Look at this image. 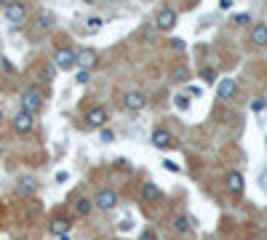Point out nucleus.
<instances>
[{
  "mask_svg": "<svg viewBox=\"0 0 267 240\" xmlns=\"http://www.w3.org/2000/svg\"><path fill=\"white\" fill-rule=\"evenodd\" d=\"M5 22L11 24V27H22L24 22H27V16H30V8H27V3H22V0H11L8 5H5Z\"/></svg>",
  "mask_w": 267,
  "mask_h": 240,
  "instance_id": "1",
  "label": "nucleus"
},
{
  "mask_svg": "<svg viewBox=\"0 0 267 240\" xmlns=\"http://www.w3.org/2000/svg\"><path fill=\"white\" fill-rule=\"evenodd\" d=\"M22 109H24V112H30V115L40 112V109H43V94H40V91H35V88L24 91V94H22Z\"/></svg>",
  "mask_w": 267,
  "mask_h": 240,
  "instance_id": "2",
  "label": "nucleus"
},
{
  "mask_svg": "<svg viewBox=\"0 0 267 240\" xmlns=\"http://www.w3.org/2000/svg\"><path fill=\"white\" fill-rule=\"evenodd\" d=\"M54 64L59 69H64V72H70V69L77 67V54H75L73 48H59L54 54Z\"/></svg>",
  "mask_w": 267,
  "mask_h": 240,
  "instance_id": "3",
  "label": "nucleus"
},
{
  "mask_svg": "<svg viewBox=\"0 0 267 240\" xmlns=\"http://www.w3.org/2000/svg\"><path fill=\"white\" fill-rule=\"evenodd\" d=\"M177 22H179V14L174 8H160L158 14H155V27L163 30V32L174 30V27H177Z\"/></svg>",
  "mask_w": 267,
  "mask_h": 240,
  "instance_id": "4",
  "label": "nucleus"
},
{
  "mask_svg": "<svg viewBox=\"0 0 267 240\" xmlns=\"http://www.w3.org/2000/svg\"><path fill=\"white\" fill-rule=\"evenodd\" d=\"M94 203H96V208H102V211H113L115 206H118V192L115 190H99L96 198H94Z\"/></svg>",
  "mask_w": 267,
  "mask_h": 240,
  "instance_id": "5",
  "label": "nucleus"
},
{
  "mask_svg": "<svg viewBox=\"0 0 267 240\" xmlns=\"http://www.w3.org/2000/svg\"><path fill=\"white\" fill-rule=\"evenodd\" d=\"M153 147L155 150H168V147H174V136L168 128H153Z\"/></svg>",
  "mask_w": 267,
  "mask_h": 240,
  "instance_id": "6",
  "label": "nucleus"
},
{
  "mask_svg": "<svg viewBox=\"0 0 267 240\" xmlns=\"http://www.w3.org/2000/svg\"><path fill=\"white\" fill-rule=\"evenodd\" d=\"M235 94H238V83H235V77H222V80H219V86H217V99L230 102Z\"/></svg>",
  "mask_w": 267,
  "mask_h": 240,
  "instance_id": "7",
  "label": "nucleus"
},
{
  "mask_svg": "<svg viewBox=\"0 0 267 240\" xmlns=\"http://www.w3.org/2000/svg\"><path fill=\"white\" fill-rule=\"evenodd\" d=\"M32 126H35V115L24 112V109H19L16 118H14V131L16 134H30Z\"/></svg>",
  "mask_w": 267,
  "mask_h": 240,
  "instance_id": "8",
  "label": "nucleus"
},
{
  "mask_svg": "<svg viewBox=\"0 0 267 240\" xmlns=\"http://www.w3.org/2000/svg\"><path fill=\"white\" fill-rule=\"evenodd\" d=\"M227 192L230 195H243V190H246V179H243V173L240 171H232V173H227Z\"/></svg>",
  "mask_w": 267,
  "mask_h": 240,
  "instance_id": "9",
  "label": "nucleus"
},
{
  "mask_svg": "<svg viewBox=\"0 0 267 240\" xmlns=\"http://www.w3.org/2000/svg\"><path fill=\"white\" fill-rule=\"evenodd\" d=\"M86 123H88V128H104V123H107V109L104 107H91L86 112Z\"/></svg>",
  "mask_w": 267,
  "mask_h": 240,
  "instance_id": "10",
  "label": "nucleus"
},
{
  "mask_svg": "<svg viewBox=\"0 0 267 240\" xmlns=\"http://www.w3.org/2000/svg\"><path fill=\"white\" fill-rule=\"evenodd\" d=\"M123 104L128 109H134V112H139V109H145V104H147V96L142 94V91H128V94L123 96Z\"/></svg>",
  "mask_w": 267,
  "mask_h": 240,
  "instance_id": "11",
  "label": "nucleus"
},
{
  "mask_svg": "<svg viewBox=\"0 0 267 240\" xmlns=\"http://www.w3.org/2000/svg\"><path fill=\"white\" fill-rule=\"evenodd\" d=\"M249 37H251V45H257V48L267 45V24H254Z\"/></svg>",
  "mask_w": 267,
  "mask_h": 240,
  "instance_id": "12",
  "label": "nucleus"
},
{
  "mask_svg": "<svg viewBox=\"0 0 267 240\" xmlns=\"http://www.w3.org/2000/svg\"><path fill=\"white\" fill-rule=\"evenodd\" d=\"M158 198H160L158 184H155V181H145V184H142V200H145V203H153V200H158Z\"/></svg>",
  "mask_w": 267,
  "mask_h": 240,
  "instance_id": "13",
  "label": "nucleus"
},
{
  "mask_svg": "<svg viewBox=\"0 0 267 240\" xmlns=\"http://www.w3.org/2000/svg\"><path fill=\"white\" fill-rule=\"evenodd\" d=\"M51 232L54 235H70V219H64V216H54L51 219Z\"/></svg>",
  "mask_w": 267,
  "mask_h": 240,
  "instance_id": "14",
  "label": "nucleus"
},
{
  "mask_svg": "<svg viewBox=\"0 0 267 240\" xmlns=\"http://www.w3.org/2000/svg\"><path fill=\"white\" fill-rule=\"evenodd\" d=\"M94 64H96V54H94V51H77V67H80V69H91V67H94Z\"/></svg>",
  "mask_w": 267,
  "mask_h": 240,
  "instance_id": "15",
  "label": "nucleus"
},
{
  "mask_svg": "<svg viewBox=\"0 0 267 240\" xmlns=\"http://www.w3.org/2000/svg\"><path fill=\"white\" fill-rule=\"evenodd\" d=\"M19 192H22V195H35V192H38V181L32 176H24L22 181H19Z\"/></svg>",
  "mask_w": 267,
  "mask_h": 240,
  "instance_id": "16",
  "label": "nucleus"
},
{
  "mask_svg": "<svg viewBox=\"0 0 267 240\" xmlns=\"http://www.w3.org/2000/svg\"><path fill=\"white\" fill-rule=\"evenodd\" d=\"M94 206H96V203H91L88 198H80V200H77V203H75V211H77V216H88Z\"/></svg>",
  "mask_w": 267,
  "mask_h": 240,
  "instance_id": "17",
  "label": "nucleus"
},
{
  "mask_svg": "<svg viewBox=\"0 0 267 240\" xmlns=\"http://www.w3.org/2000/svg\"><path fill=\"white\" fill-rule=\"evenodd\" d=\"M174 230H177L179 235H187V232H190V222H187V216H177V219H174Z\"/></svg>",
  "mask_w": 267,
  "mask_h": 240,
  "instance_id": "18",
  "label": "nucleus"
},
{
  "mask_svg": "<svg viewBox=\"0 0 267 240\" xmlns=\"http://www.w3.org/2000/svg\"><path fill=\"white\" fill-rule=\"evenodd\" d=\"M38 27H40V30L54 27V16H51L48 11H40V16H38Z\"/></svg>",
  "mask_w": 267,
  "mask_h": 240,
  "instance_id": "19",
  "label": "nucleus"
},
{
  "mask_svg": "<svg viewBox=\"0 0 267 240\" xmlns=\"http://www.w3.org/2000/svg\"><path fill=\"white\" fill-rule=\"evenodd\" d=\"M174 104H177V109L185 112V109L190 107V96H187V94H177V96H174Z\"/></svg>",
  "mask_w": 267,
  "mask_h": 240,
  "instance_id": "20",
  "label": "nucleus"
},
{
  "mask_svg": "<svg viewBox=\"0 0 267 240\" xmlns=\"http://www.w3.org/2000/svg\"><path fill=\"white\" fill-rule=\"evenodd\" d=\"M249 22H251L249 14H235V16H232V24H235V27H246Z\"/></svg>",
  "mask_w": 267,
  "mask_h": 240,
  "instance_id": "21",
  "label": "nucleus"
},
{
  "mask_svg": "<svg viewBox=\"0 0 267 240\" xmlns=\"http://www.w3.org/2000/svg\"><path fill=\"white\" fill-rule=\"evenodd\" d=\"M174 80H179V83H185V80H187V67H182V64H179V67H177V69H174Z\"/></svg>",
  "mask_w": 267,
  "mask_h": 240,
  "instance_id": "22",
  "label": "nucleus"
},
{
  "mask_svg": "<svg viewBox=\"0 0 267 240\" xmlns=\"http://www.w3.org/2000/svg\"><path fill=\"white\" fill-rule=\"evenodd\" d=\"M265 107H267L265 99H254V102H251V112H262Z\"/></svg>",
  "mask_w": 267,
  "mask_h": 240,
  "instance_id": "23",
  "label": "nucleus"
},
{
  "mask_svg": "<svg viewBox=\"0 0 267 240\" xmlns=\"http://www.w3.org/2000/svg\"><path fill=\"white\" fill-rule=\"evenodd\" d=\"M102 141H104V144H110V141H115V134L110 131V128H102Z\"/></svg>",
  "mask_w": 267,
  "mask_h": 240,
  "instance_id": "24",
  "label": "nucleus"
},
{
  "mask_svg": "<svg viewBox=\"0 0 267 240\" xmlns=\"http://www.w3.org/2000/svg\"><path fill=\"white\" fill-rule=\"evenodd\" d=\"M75 80H77V83H80V86H83V83H88V80H91V72H88V69H80Z\"/></svg>",
  "mask_w": 267,
  "mask_h": 240,
  "instance_id": "25",
  "label": "nucleus"
},
{
  "mask_svg": "<svg viewBox=\"0 0 267 240\" xmlns=\"http://www.w3.org/2000/svg\"><path fill=\"white\" fill-rule=\"evenodd\" d=\"M163 168H166V171H171V173H179V166L174 163V160H168V158L163 160Z\"/></svg>",
  "mask_w": 267,
  "mask_h": 240,
  "instance_id": "26",
  "label": "nucleus"
},
{
  "mask_svg": "<svg viewBox=\"0 0 267 240\" xmlns=\"http://www.w3.org/2000/svg\"><path fill=\"white\" fill-rule=\"evenodd\" d=\"M139 240H158V235H155V230H145L139 235Z\"/></svg>",
  "mask_w": 267,
  "mask_h": 240,
  "instance_id": "27",
  "label": "nucleus"
},
{
  "mask_svg": "<svg viewBox=\"0 0 267 240\" xmlns=\"http://www.w3.org/2000/svg\"><path fill=\"white\" fill-rule=\"evenodd\" d=\"M86 24H88V30H99V27H102V19H96V16H94V19H88Z\"/></svg>",
  "mask_w": 267,
  "mask_h": 240,
  "instance_id": "28",
  "label": "nucleus"
},
{
  "mask_svg": "<svg viewBox=\"0 0 267 240\" xmlns=\"http://www.w3.org/2000/svg\"><path fill=\"white\" fill-rule=\"evenodd\" d=\"M200 77H203L206 83H211V80H214V69H203V72H200Z\"/></svg>",
  "mask_w": 267,
  "mask_h": 240,
  "instance_id": "29",
  "label": "nucleus"
},
{
  "mask_svg": "<svg viewBox=\"0 0 267 240\" xmlns=\"http://www.w3.org/2000/svg\"><path fill=\"white\" fill-rule=\"evenodd\" d=\"M120 230L128 232V230H131V222H128V219H123V222H120Z\"/></svg>",
  "mask_w": 267,
  "mask_h": 240,
  "instance_id": "30",
  "label": "nucleus"
},
{
  "mask_svg": "<svg viewBox=\"0 0 267 240\" xmlns=\"http://www.w3.org/2000/svg\"><path fill=\"white\" fill-rule=\"evenodd\" d=\"M56 181H67V171H59V173H56Z\"/></svg>",
  "mask_w": 267,
  "mask_h": 240,
  "instance_id": "31",
  "label": "nucleus"
},
{
  "mask_svg": "<svg viewBox=\"0 0 267 240\" xmlns=\"http://www.w3.org/2000/svg\"><path fill=\"white\" fill-rule=\"evenodd\" d=\"M11 3V0H0V8H5V5H8Z\"/></svg>",
  "mask_w": 267,
  "mask_h": 240,
  "instance_id": "32",
  "label": "nucleus"
},
{
  "mask_svg": "<svg viewBox=\"0 0 267 240\" xmlns=\"http://www.w3.org/2000/svg\"><path fill=\"white\" fill-rule=\"evenodd\" d=\"M83 3H88V5H91V3H96V0H83Z\"/></svg>",
  "mask_w": 267,
  "mask_h": 240,
  "instance_id": "33",
  "label": "nucleus"
},
{
  "mask_svg": "<svg viewBox=\"0 0 267 240\" xmlns=\"http://www.w3.org/2000/svg\"><path fill=\"white\" fill-rule=\"evenodd\" d=\"M0 118H3V112H0Z\"/></svg>",
  "mask_w": 267,
  "mask_h": 240,
  "instance_id": "34",
  "label": "nucleus"
}]
</instances>
